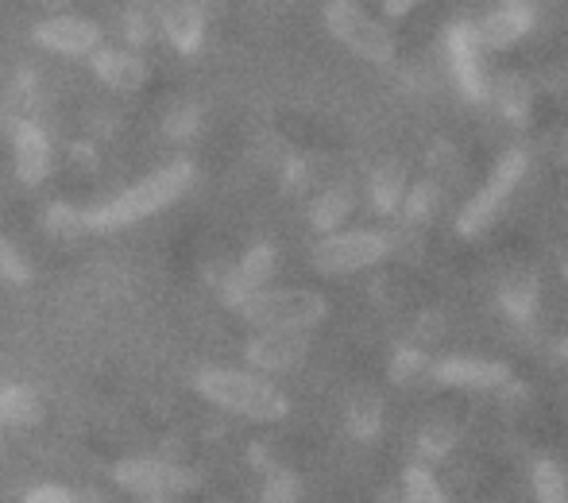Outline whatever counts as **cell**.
I'll return each instance as SVG.
<instances>
[{"mask_svg": "<svg viewBox=\"0 0 568 503\" xmlns=\"http://www.w3.org/2000/svg\"><path fill=\"white\" fill-rule=\"evenodd\" d=\"M194 179H197V167L190 159H174V163L159 167V171L143 174L140 182H132L128 190H120L116 198L85 210V229L90 233H116V229L140 225V221L171 210L194 187Z\"/></svg>", "mask_w": 568, "mask_h": 503, "instance_id": "cell-1", "label": "cell"}, {"mask_svg": "<svg viewBox=\"0 0 568 503\" xmlns=\"http://www.w3.org/2000/svg\"><path fill=\"white\" fill-rule=\"evenodd\" d=\"M194 391L205 403L240 414V419H252V422H283L286 414H291V399L271 380L252 376V372L202 369L194 376Z\"/></svg>", "mask_w": 568, "mask_h": 503, "instance_id": "cell-2", "label": "cell"}, {"mask_svg": "<svg viewBox=\"0 0 568 503\" xmlns=\"http://www.w3.org/2000/svg\"><path fill=\"white\" fill-rule=\"evenodd\" d=\"M240 318L252 322L255 330H317L329 318V302L317 291H302V286H263L252 299L240 302Z\"/></svg>", "mask_w": 568, "mask_h": 503, "instance_id": "cell-3", "label": "cell"}, {"mask_svg": "<svg viewBox=\"0 0 568 503\" xmlns=\"http://www.w3.org/2000/svg\"><path fill=\"white\" fill-rule=\"evenodd\" d=\"M526 167H530V159H526L523 148L503 151L499 163H495L491 174H487V182L476 190V194H471V202L464 205L460 218H456V233H460V237H479L484 229H491L495 221H499V213L507 210L510 194L523 187Z\"/></svg>", "mask_w": 568, "mask_h": 503, "instance_id": "cell-4", "label": "cell"}, {"mask_svg": "<svg viewBox=\"0 0 568 503\" xmlns=\"http://www.w3.org/2000/svg\"><path fill=\"white\" fill-rule=\"evenodd\" d=\"M325 28H329V36L337 43H344L352 54H359L372 67H390L395 62V36L352 0H329L325 4Z\"/></svg>", "mask_w": 568, "mask_h": 503, "instance_id": "cell-5", "label": "cell"}, {"mask_svg": "<svg viewBox=\"0 0 568 503\" xmlns=\"http://www.w3.org/2000/svg\"><path fill=\"white\" fill-rule=\"evenodd\" d=\"M387 252L390 237L375 233V229H352V233H325V241H317L310 252V263L322 275H356V271L387 260Z\"/></svg>", "mask_w": 568, "mask_h": 503, "instance_id": "cell-6", "label": "cell"}, {"mask_svg": "<svg viewBox=\"0 0 568 503\" xmlns=\"http://www.w3.org/2000/svg\"><path fill=\"white\" fill-rule=\"evenodd\" d=\"M113 481L140 496H174V492H194L202 484V473L163 457H128L113 465Z\"/></svg>", "mask_w": 568, "mask_h": 503, "instance_id": "cell-7", "label": "cell"}, {"mask_svg": "<svg viewBox=\"0 0 568 503\" xmlns=\"http://www.w3.org/2000/svg\"><path fill=\"white\" fill-rule=\"evenodd\" d=\"M31 39H36L43 51L51 54H67V59H90L101 47V28L85 16L74 12H51L47 20H39L31 28Z\"/></svg>", "mask_w": 568, "mask_h": 503, "instance_id": "cell-8", "label": "cell"}, {"mask_svg": "<svg viewBox=\"0 0 568 503\" xmlns=\"http://www.w3.org/2000/svg\"><path fill=\"white\" fill-rule=\"evenodd\" d=\"M445 51H449V70L453 82L460 85V93L479 105L487 101V78H484V62H479V43H476V28L471 20H456L449 23V36H445Z\"/></svg>", "mask_w": 568, "mask_h": 503, "instance_id": "cell-9", "label": "cell"}, {"mask_svg": "<svg viewBox=\"0 0 568 503\" xmlns=\"http://www.w3.org/2000/svg\"><path fill=\"white\" fill-rule=\"evenodd\" d=\"M247 364L260 372H291L310 356V338L302 330H260L247 341Z\"/></svg>", "mask_w": 568, "mask_h": 503, "instance_id": "cell-10", "label": "cell"}, {"mask_svg": "<svg viewBox=\"0 0 568 503\" xmlns=\"http://www.w3.org/2000/svg\"><path fill=\"white\" fill-rule=\"evenodd\" d=\"M12 155H16V174H20L23 187H39V182L51 179L54 171L51 135L36 121H28V117L12 121Z\"/></svg>", "mask_w": 568, "mask_h": 503, "instance_id": "cell-11", "label": "cell"}, {"mask_svg": "<svg viewBox=\"0 0 568 503\" xmlns=\"http://www.w3.org/2000/svg\"><path fill=\"white\" fill-rule=\"evenodd\" d=\"M434 380L445 388H460V391H491V388H507L510 369L503 361H484V356H445L437 361Z\"/></svg>", "mask_w": 568, "mask_h": 503, "instance_id": "cell-12", "label": "cell"}, {"mask_svg": "<svg viewBox=\"0 0 568 503\" xmlns=\"http://www.w3.org/2000/svg\"><path fill=\"white\" fill-rule=\"evenodd\" d=\"M155 20L179 54H197L205 43V12L197 0H155Z\"/></svg>", "mask_w": 568, "mask_h": 503, "instance_id": "cell-13", "label": "cell"}, {"mask_svg": "<svg viewBox=\"0 0 568 503\" xmlns=\"http://www.w3.org/2000/svg\"><path fill=\"white\" fill-rule=\"evenodd\" d=\"M476 28V43L479 51H507V47L523 43L534 28V12L523 4V0H507L503 8H495L491 16H484Z\"/></svg>", "mask_w": 568, "mask_h": 503, "instance_id": "cell-14", "label": "cell"}, {"mask_svg": "<svg viewBox=\"0 0 568 503\" xmlns=\"http://www.w3.org/2000/svg\"><path fill=\"white\" fill-rule=\"evenodd\" d=\"M275 263H278L275 244H252V249L240 255L236 268L229 271V279H225V306L236 310L244 299H252L255 291H263V286L271 283V275H275Z\"/></svg>", "mask_w": 568, "mask_h": 503, "instance_id": "cell-15", "label": "cell"}, {"mask_svg": "<svg viewBox=\"0 0 568 503\" xmlns=\"http://www.w3.org/2000/svg\"><path fill=\"white\" fill-rule=\"evenodd\" d=\"M90 67L109 90L116 93H135L148 85V62L135 51H116V47H98L90 54Z\"/></svg>", "mask_w": 568, "mask_h": 503, "instance_id": "cell-16", "label": "cell"}, {"mask_svg": "<svg viewBox=\"0 0 568 503\" xmlns=\"http://www.w3.org/2000/svg\"><path fill=\"white\" fill-rule=\"evenodd\" d=\"M43 419V399L36 395V388L23 383H8L0 388V426H36Z\"/></svg>", "mask_w": 568, "mask_h": 503, "instance_id": "cell-17", "label": "cell"}, {"mask_svg": "<svg viewBox=\"0 0 568 503\" xmlns=\"http://www.w3.org/2000/svg\"><path fill=\"white\" fill-rule=\"evenodd\" d=\"M499 302H503V310H507L510 322L530 325L534 310H538V279H534V271H515V275L503 283Z\"/></svg>", "mask_w": 568, "mask_h": 503, "instance_id": "cell-18", "label": "cell"}, {"mask_svg": "<svg viewBox=\"0 0 568 503\" xmlns=\"http://www.w3.org/2000/svg\"><path fill=\"white\" fill-rule=\"evenodd\" d=\"M352 190L348 187H329L322 190V194L314 198V205H310V225L317 229V233H337L344 225V218L352 213Z\"/></svg>", "mask_w": 568, "mask_h": 503, "instance_id": "cell-19", "label": "cell"}, {"mask_svg": "<svg viewBox=\"0 0 568 503\" xmlns=\"http://www.w3.org/2000/svg\"><path fill=\"white\" fill-rule=\"evenodd\" d=\"M487 98H491L495 105H499V113L515 124H523L526 113H530V85H526V78H518V74H499L491 85H487Z\"/></svg>", "mask_w": 568, "mask_h": 503, "instance_id": "cell-20", "label": "cell"}, {"mask_svg": "<svg viewBox=\"0 0 568 503\" xmlns=\"http://www.w3.org/2000/svg\"><path fill=\"white\" fill-rule=\"evenodd\" d=\"M383 430V399L375 391H359L348 403V434L359 442H372Z\"/></svg>", "mask_w": 568, "mask_h": 503, "instance_id": "cell-21", "label": "cell"}, {"mask_svg": "<svg viewBox=\"0 0 568 503\" xmlns=\"http://www.w3.org/2000/svg\"><path fill=\"white\" fill-rule=\"evenodd\" d=\"M406 198V171L403 163H383L379 171L372 174V202L379 213H398Z\"/></svg>", "mask_w": 568, "mask_h": 503, "instance_id": "cell-22", "label": "cell"}, {"mask_svg": "<svg viewBox=\"0 0 568 503\" xmlns=\"http://www.w3.org/2000/svg\"><path fill=\"white\" fill-rule=\"evenodd\" d=\"M530 484H534V500L538 503H568V476L557 461L541 457L530 473Z\"/></svg>", "mask_w": 568, "mask_h": 503, "instance_id": "cell-23", "label": "cell"}, {"mask_svg": "<svg viewBox=\"0 0 568 503\" xmlns=\"http://www.w3.org/2000/svg\"><path fill=\"white\" fill-rule=\"evenodd\" d=\"M43 229L54 237V241H78L82 233H90V229H85V210H78V205H67V202L47 205Z\"/></svg>", "mask_w": 568, "mask_h": 503, "instance_id": "cell-24", "label": "cell"}, {"mask_svg": "<svg viewBox=\"0 0 568 503\" xmlns=\"http://www.w3.org/2000/svg\"><path fill=\"white\" fill-rule=\"evenodd\" d=\"M403 500L406 503H449L445 489L437 484V476L426 465H410L403 473Z\"/></svg>", "mask_w": 568, "mask_h": 503, "instance_id": "cell-25", "label": "cell"}, {"mask_svg": "<svg viewBox=\"0 0 568 503\" xmlns=\"http://www.w3.org/2000/svg\"><path fill=\"white\" fill-rule=\"evenodd\" d=\"M434 205H437V187L434 182H418V187H410L406 190V198H403V218H406V225H426L429 218H434Z\"/></svg>", "mask_w": 568, "mask_h": 503, "instance_id": "cell-26", "label": "cell"}, {"mask_svg": "<svg viewBox=\"0 0 568 503\" xmlns=\"http://www.w3.org/2000/svg\"><path fill=\"white\" fill-rule=\"evenodd\" d=\"M0 283H12V286H23L31 283V263L28 255L16 249L8 237H0Z\"/></svg>", "mask_w": 568, "mask_h": 503, "instance_id": "cell-27", "label": "cell"}, {"mask_svg": "<svg viewBox=\"0 0 568 503\" xmlns=\"http://www.w3.org/2000/svg\"><path fill=\"white\" fill-rule=\"evenodd\" d=\"M453 445H456L453 422H429V426L418 434V453H422V457H429V461L445 457V453H449Z\"/></svg>", "mask_w": 568, "mask_h": 503, "instance_id": "cell-28", "label": "cell"}, {"mask_svg": "<svg viewBox=\"0 0 568 503\" xmlns=\"http://www.w3.org/2000/svg\"><path fill=\"white\" fill-rule=\"evenodd\" d=\"M263 503H298V476L286 469H271L263 484Z\"/></svg>", "mask_w": 568, "mask_h": 503, "instance_id": "cell-29", "label": "cell"}, {"mask_svg": "<svg viewBox=\"0 0 568 503\" xmlns=\"http://www.w3.org/2000/svg\"><path fill=\"white\" fill-rule=\"evenodd\" d=\"M426 372V356L418 349H398L395 361H390V380L395 383H414Z\"/></svg>", "mask_w": 568, "mask_h": 503, "instance_id": "cell-30", "label": "cell"}, {"mask_svg": "<svg viewBox=\"0 0 568 503\" xmlns=\"http://www.w3.org/2000/svg\"><path fill=\"white\" fill-rule=\"evenodd\" d=\"M23 503H98V500L78 496L74 489H62V484H36V489L23 496Z\"/></svg>", "mask_w": 568, "mask_h": 503, "instance_id": "cell-31", "label": "cell"}, {"mask_svg": "<svg viewBox=\"0 0 568 503\" xmlns=\"http://www.w3.org/2000/svg\"><path fill=\"white\" fill-rule=\"evenodd\" d=\"M418 4L422 0H383V12H387L390 20H403V16H410Z\"/></svg>", "mask_w": 568, "mask_h": 503, "instance_id": "cell-32", "label": "cell"}, {"mask_svg": "<svg viewBox=\"0 0 568 503\" xmlns=\"http://www.w3.org/2000/svg\"><path fill=\"white\" fill-rule=\"evenodd\" d=\"M197 128V113H179L171 121V135H190Z\"/></svg>", "mask_w": 568, "mask_h": 503, "instance_id": "cell-33", "label": "cell"}, {"mask_svg": "<svg viewBox=\"0 0 568 503\" xmlns=\"http://www.w3.org/2000/svg\"><path fill=\"white\" fill-rule=\"evenodd\" d=\"M39 8H47V12H67L70 0H36Z\"/></svg>", "mask_w": 568, "mask_h": 503, "instance_id": "cell-34", "label": "cell"}, {"mask_svg": "<svg viewBox=\"0 0 568 503\" xmlns=\"http://www.w3.org/2000/svg\"><path fill=\"white\" fill-rule=\"evenodd\" d=\"M557 361H568V333L561 341H557Z\"/></svg>", "mask_w": 568, "mask_h": 503, "instance_id": "cell-35", "label": "cell"}, {"mask_svg": "<svg viewBox=\"0 0 568 503\" xmlns=\"http://www.w3.org/2000/svg\"><path fill=\"white\" fill-rule=\"evenodd\" d=\"M379 503H406V500H403V492H398V496H390V492H383Z\"/></svg>", "mask_w": 568, "mask_h": 503, "instance_id": "cell-36", "label": "cell"}, {"mask_svg": "<svg viewBox=\"0 0 568 503\" xmlns=\"http://www.w3.org/2000/svg\"><path fill=\"white\" fill-rule=\"evenodd\" d=\"M561 155H565V163H568V135H565V143H561Z\"/></svg>", "mask_w": 568, "mask_h": 503, "instance_id": "cell-37", "label": "cell"}, {"mask_svg": "<svg viewBox=\"0 0 568 503\" xmlns=\"http://www.w3.org/2000/svg\"><path fill=\"white\" fill-rule=\"evenodd\" d=\"M0 128H4V113H0Z\"/></svg>", "mask_w": 568, "mask_h": 503, "instance_id": "cell-38", "label": "cell"}, {"mask_svg": "<svg viewBox=\"0 0 568 503\" xmlns=\"http://www.w3.org/2000/svg\"><path fill=\"white\" fill-rule=\"evenodd\" d=\"M565 279H568V260H565Z\"/></svg>", "mask_w": 568, "mask_h": 503, "instance_id": "cell-39", "label": "cell"}, {"mask_svg": "<svg viewBox=\"0 0 568 503\" xmlns=\"http://www.w3.org/2000/svg\"><path fill=\"white\" fill-rule=\"evenodd\" d=\"M151 503H166V500H151Z\"/></svg>", "mask_w": 568, "mask_h": 503, "instance_id": "cell-40", "label": "cell"}, {"mask_svg": "<svg viewBox=\"0 0 568 503\" xmlns=\"http://www.w3.org/2000/svg\"><path fill=\"white\" fill-rule=\"evenodd\" d=\"M0 442H4V437H0Z\"/></svg>", "mask_w": 568, "mask_h": 503, "instance_id": "cell-41", "label": "cell"}]
</instances>
